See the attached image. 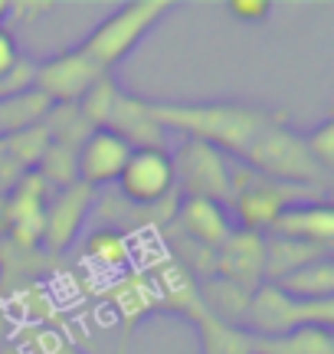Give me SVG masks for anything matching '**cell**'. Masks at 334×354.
Returning <instances> with one entry per match:
<instances>
[{
  "instance_id": "1",
  "label": "cell",
  "mask_w": 334,
  "mask_h": 354,
  "mask_svg": "<svg viewBox=\"0 0 334 354\" xmlns=\"http://www.w3.org/2000/svg\"><path fill=\"white\" fill-rule=\"evenodd\" d=\"M148 112L164 131H177L184 138L206 141L230 158H243L262 128L279 112H266L243 102H204V105H170L148 102Z\"/></svg>"
},
{
  "instance_id": "2",
  "label": "cell",
  "mask_w": 334,
  "mask_h": 354,
  "mask_svg": "<svg viewBox=\"0 0 334 354\" xmlns=\"http://www.w3.org/2000/svg\"><path fill=\"white\" fill-rule=\"evenodd\" d=\"M285 118L288 115L279 112L253 138V145L243 154L246 167L262 177H272V180H285V184H298V187H311V190L328 194L331 174L311 161L308 148H305V138L285 125Z\"/></svg>"
},
{
  "instance_id": "3",
  "label": "cell",
  "mask_w": 334,
  "mask_h": 354,
  "mask_svg": "<svg viewBox=\"0 0 334 354\" xmlns=\"http://www.w3.org/2000/svg\"><path fill=\"white\" fill-rule=\"evenodd\" d=\"M170 10H174L170 0H131V3H121V7H115L95 30H89V37L82 39L79 50L86 53L102 73H112L125 56L135 53V46H138Z\"/></svg>"
},
{
  "instance_id": "4",
  "label": "cell",
  "mask_w": 334,
  "mask_h": 354,
  "mask_svg": "<svg viewBox=\"0 0 334 354\" xmlns=\"http://www.w3.org/2000/svg\"><path fill=\"white\" fill-rule=\"evenodd\" d=\"M324 197L322 190L311 187H298V184H285V180H272V177H262L256 171H249L246 165H236V174H233V197H230V210L233 220L239 223V230H249V233H262L272 227V220L295 207V203H308Z\"/></svg>"
},
{
  "instance_id": "5",
  "label": "cell",
  "mask_w": 334,
  "mask_h": 354,
  "mask_svg": "<svg viewBox=\"0 0 334 354\" xmlns=\"http://www.w3.org/2000/svg\"><path fill=\"white\" fill-rule=\"evenodd\" d=\"M305 325L331 328L334 325L331 299H324V302H302V299H292L282 289H275L272 282H262L249 295L243 322H239V328L249 331L253 338H282V335L305 328Z\"/></svg>"
},
{
  "instance_id": "6",
  "label": "cell",
  "mask_w": 334,
  "mask_h": 354,
  "mask_svg": "<svg viewBox=\"0 0 334 354\" xmlns=\"http://www.w3.org/2000/svg\"><path fill=\"white\" fill-rule=\"evenodd\" d=\"M170 165H174V187L180 190V197H204L230 207L236 161L226 151L206 141L184 138L177 151H170Z\"/></svg>"
},
{
  "instance_id": "7",
  "label": "cell",
  "mask_w": 334,
  "mask_h": 354,
  "mask_svg": "<svg viewBox=\"0 0 334 354\" xmlns=\"http://www.w3.org/2000/svg\"><path fill=\"white\" fill-rule=\"evenodd\" d=\"M118 197L131 207H157L177 197L174 165L167 148H135L125 161V171L115 180Z\"/></svg>"
},
{
  "instance_id": "8",
  "label": "cell",
  "mask_w": 334,
  "mask_h": 354,
  "mask_svg": "<svg viewBox=\"0 0 334 354\" xmlns=\"http://www.w3.org/2000/svg\"><path fill=\"white\" fill-rule=\"evenodd\" d=\"M92 210H95V190L86 187V184L76 180L72 187L52 190L50 201H46V214H43L39 250L50 256H63L79 236V230H82Z\"/></svg>"
},
{
  "instance_id": "9",
  "label": "cell",
  "mask_w": 334,
  "mask_h": 354,
  "mask_svg": "<svg viewBox=\"0 0 334 354\" xmlns=\"http://www.w3.org/2000/svg\"><path fill=\"white\" fill-rule=\"evenodd\" d=\"M99 76H102V69L76 46V50H63L50 56V59L37 63L33 88L43 92L52 105H76Z\"/></svg>"
},
{
  "instance_id": "10",
  "label": "cell",
  "mask_w": 334,
  "mask_h": 354,
  "mask_svg": "<svg viewBox=\"0 0 334 354\" xmlns=\"http://www.w3.org/2000/svg\"><path fill=\"white\" fill-rule=\"evenodd\" d=\"M213 276L256 292L266 282V236L233 227V233L213 250Z\"/></svg>"
},
{
  "instance_id": "11",
  "label": "cell",
  "mask_w": 334,
  "mask_h": 354,
  "mask_svg": "<svg viewBox=\"0 0 334 354\" xmlns=\"http://www.w3.org/2000/svg\"><path fill=\"white\" fill-rule=\"evenodd\" d=\"M128 154H131V148L118 138L115 131L95 128L76 151L79 184H86V187H92V190L105 187V184H115L118 177H121V171H125Z\"/></svg>"
},
{
  "instance_id": "12",
  "label": "cell",
  "mask_w": 334,
  "mask_h": 354,
  "mask_svg": "<svg viewBox=\"0 0 334 354\" xmlns=\"http://www.w3.org/2000/svg\"><path fill=\"white\" fill-rule=\"evenodd\" d=\"M170 227L177 230L180 236L193 240L197 246L217 250L219 243L233 233L230 210L217 201H204V197H180L174 207V220Z\"/></svg>"
},
{
  "instance_id": "13",
  "label": "cell",
  "mask_w": 334,
  "mask_h": 354,
  "mask_svg": "<svg viewBox=\"0 0 334 354\" xmlns=\"http://www.w3.org/2000/svg\"><path fill=\"white\" fill-rule=\"evenodd\" d=\"M266 236H279V240H298V243H315V246H331L334 240V210L324 201L295 203L272 220Z\"/></svg>"
},
{
  "instance_id": "14",
  "label": "cell",
  "mask_w": 334,
  "mask_h": 354,
  "mask_svg": "<svg viewBox=\"0 0 334 354\" xmlns=\"http://www.w3.org/2000/svg\"><path fill=\"white\" fill-rule=\"evenodd\" d=\"M108 131H115L118 138L135 148H164L167 145V131L157 125L151 112H148V99H135V95H118L112 118H108Z\"/></svg>"
},
{
  "instance_id": "15",
  "label": "cell",
  "mask_w": 334,
  "mask_h": 354,
  "mask_svg": "<svg viewBox=\"0 0 334 354\" xmlns=\"http://www.w3.org/2000/svg\"><path fill=\"white\" fill-rule=\"evenodd\" d=\"M331 246H315V243H298V240H279V236H266V282L285 279L305 269V266L328 259Z\"/></svg>"
},
{
  "instance_id": "16",
  "label": "cell",
  "mask_w": 334,
  "mask_h": 354,
  "mask_svg": "<svg viewBox=\"0 0 334 354\" xmlns=\"http://www.w3.org/2000/svg\"><path fill=\"white\" fill-rule=\"evenodd\" d=\"M197 295H200L204 315L217 318L223 325H236V328H239L246 302H249L253 292H246V289H239V286H233V282H223V279L210 276V279H204V282H197Z\"/></svg>"
},
{
  "instance_id": "17",
  "label": "cell",
  "mask_w": 334,
  "mask_h": 354,
  "mask_svg": "<svg viewBox=\"0 0 334 354\" xmlns=\"http://www.w3.org/2000/svg\"><path fill=\"white\" fill-rule=\"evenodd\" d=\"M272 286L282 289L285 295H292V299H302V302H324V299H334V263H331V256L305 266V269H298V272H292V276L275 279Z\"/></svg>"
},
{
  "instance_id": "18",
  "label": "cell",
  "mask_w": 334,
  "mask_h": 354,
  "mask_svg": "<svg viewBox=\"0 0 334 354\" xmlns=\"http://www.w3.org/2000/svg\"><path fill=\"white\" fill-rule=\"evenodd\" d=\"M86 259L95 266V272L121 276L131 263V240L115 227H99L86 240Z\"/></svg>"
},
{
  "instance_id": "19",
  "label": "cell",
  "mask_w": 334,
  "mask_h": 354,
  "mask_svg": "<svg viewBox=\"0 0 334 354\" xmlns=\"http://www.w3.org/2000/svg\"><path fill=\"white\" fill-rule=\"evenodd\" d=\"M52 102L37 92V88H26L20 95H10V99L0 102V138L7 135H17V131H26L33 125H43V118L50 115Z\"/></svg>"
},
{
  "instance_id": "20",
  "label": "cell",
  "mask_w": 334,
  "mask_h": 354,
  "mask_svg": "<svg viewBox=\"0 0 334 354\" xmlns=\"http://www.w3.org/2000/svg\"><path fill=\"white\" fill-rule=\"evenodd\" d=\"M253 354H334L331 328L305 325L282 338H253Z\"/></svg>"
},
{
  "instance_id": "21",
  "label": "cell",
  "mask_w": 334,
  "mask_h": 354,
  "mask_svg": "<svg viewBox=\"0 0 334 354\" xmlns=\"http://www.w3.org/2000/svg\"><path fill=\"white\" fill-rule=\"evenodd\" d=\"M200 331V351L204 354H253V335L236 325H223L217 318L200 315L193 318Z\"/></svg>"
},
{
  "instance_id": "22",
  "label": "cell",
  "mask_w": 334,
  "mask_h": 354,
  "mask_svg": "<svg viewBox=\"0 0 334 354\" xmlns=\"http://www.w3.org/2000/svg\"><path fill=\"white\" fill-rule=\"evenodd\" d=\"M43 128H46L50 141L66 145V148H72V151H79V145L95 131V128H89V122L79 115V105H52L50 115L43 118Z\"/></svg>"
},
{
  "instance_id": "23",
  "label": "cell",
  "mask_w": 334,
  "mask_h": 354,
  "mask_svg": "<svg viewBox=\"0 0 334 354\" xmlns=\"http://www.w3.org/2000/svg\"><path fill=\"white\" fill-rule=\"evenodd\" d=\"M118 95H121V88H118L115 76H112V73H102V76L92 82L89 92L76 102L79 115L89 122V128H105L108 118H112V109H115Z\"/></svg>"
},
{
  "instance_id": "24",
  "label": "cell",
  "mask_w": 334,
  "mask_h": 354,
  "mask_svg": "<svg viewBox=\"0 0 334 354\" xmlns=\"http://www.w3.org/2000/svg\"><path fill=\"white\" fill-rule=\"evenodd\" d=\"M43 180H46V187L50 190H63V187H72L79 177H76V151L72 148H66V145H56L50 141L46 145V151L39 158V165L33 167Z\"/></svg>"
},
{
  "instance_id": "25",
  "label": "cell",
  "mask_w": 334,
  "mask_h": 354,
  "mask_svg": "<svg viewBox=\"0 0 334 354\" xmlns=\"http://www.w3.org/2000/svg\"><path fill=\"white\" fill-rule=\"evenodd\" d=\"M302 138H305V148H308L311 161L331 174L334 171V122L331 118H324L322 125L311 128L308 135H302Z\"/></svg>"
},
{
  "instance_id": "26",
  "label": "cell",
  "mask_w": 334,
  "mask_h": 354,
  "mask_svg": "<svg viewBox=\"0 0 334 354\" xmlns=\"http://www.w3.org/2000/svg\"><path fill=\"white\" fill-rule=\"evenodd\" d=\"M272 10L269 0H226V13L236 17V20H246V24H259L266 20Z\"/></svg>"
},
{
  "instance_id": "27",
  "label": "cell",
  "mask_w": 334,
  "mask_h": 354,
  "mask_svg": "<svg viewBox=\"0 0 334 354\" xmlns=\"http://www.w3.org/2000/svg\"><path fill=\"white\" fill-rule=\"evenodd\" d=\"M20 56H23V53H20V46H17L13 33L0 26V79H3L13 69V66L20 63Z\"/></svg>"
},
{
  "instance_id": "28",
  "label": "cell",
  "mask_w": 334,
  "mask_h": 354,
  "mask_svg": "<svg viewBox=\"0 0 334 354\" xmlns=\"http://www.w3.org/2000/svg\"><path fill=\"white\" fill-rule=\"evenodd\" d=\"M0 354H37V351H33L20 335H13V338H7V342L0 344Z\"/></svg>"
},
{
  "instance_id": "29",
  "label": "cell",
  "mask_w": 334,
  "mask_h": 354,
  "mask_svg": "<svg viewBox=\"0 0 334 354\" xmlns=\"http://www.w3.org/2000/svg\"><path fill=\"white\" fill-rule=\"evenodd\" d=\"M7 20H10V3H7V0H0V26L7 24Z\"/></svg>"
}]
</instances>
